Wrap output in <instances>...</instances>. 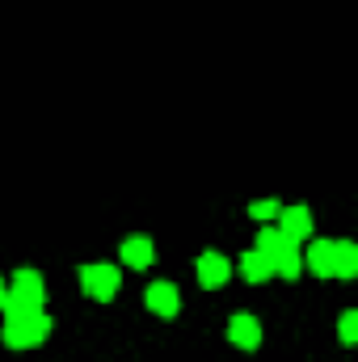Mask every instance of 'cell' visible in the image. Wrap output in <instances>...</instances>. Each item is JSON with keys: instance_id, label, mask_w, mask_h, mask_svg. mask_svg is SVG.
<instances>
[{"instance_id": "obj_1", "label": "cell", "mask_w": 358, "mask_h": 362, "mask_svg": "<svg viewBox=\"0 0 358 362\" xmlns=\"http://www.w3.org/2000/svg\"><path fill=\"white\" fill-rule=\"evenodd\" d=\"M4 346L8 350H34L51 337V316L42 308H17V312H4V329H0Z\"/></svg>"}, {"instance_id": "obj_2", "label": "cell", "mask_w": 358, "mask_h": 362, "mask_svg": "<svg viewBox=\"0 0 358 362\" xmlns=\"http://www.w3.org/2000/svg\"><path fill=\"white\" fill-rule=\"evenodd\" d=\"M42 303H47V282H42V274L30 270V266L13 270V278H8V299H4V308H0V312H17V308H42Z\"/></svg>"}, {"instance_id": "obj_3", "label": "cell", "mask_w": 358, "mask_h": 362, "mask_svg": "<svg viewBox=\"0 0 358 362\" xmlns=\"http://www.w3.org/2000/svg\"><path fill=\"white\" fill-rule=\"evenodd\" d=\"M118 282H122V274H118V266H110V262L81 266V291L89 299H97V303H110L118 295Z\"/></svg>"}, {"instance_id": "obj_4", "label": "cell", "mask_w": 358, "mask_h": 362, "mask_svg": "<svg viewBox=\"0 0 358 362\" xmlns=\"http://www.w3.org/2000/svg\"><path fill=\"white\" fill-rule=\"evenodd\" d=\"M144 303H148V312L152 316H161V320H173L181 308V295L173 282H148V291H144Z\"/></svg>"}, {"instance_id": "obj_5", "label": "cell", "mask_w": 358, "mask_h": 362, "mask_svg": "<svg viewBox=\"0 0 358 362\" xmlns=\"http://www.w3.org/2000/svg\"><path fill=\"white\" fill-rule=\"evenodd\" d=\"M278 232H282L287 240L304 245V240L312 236V211H308L304 202H295V206H282V211H278Z\"/></svg>"}, {"instance_id": "obj_6", "label": "cell", "mask_w": 358, "mask_h": 362, "mask_svg": "<svg viewBox=\"0 0 358 362\" xmlns=\"http://www.w3.org/2000/svg\"><path fill=\"white\" fill-rule=\"evenodd\" d=\"M228 341H232L236 350H258V346H262V325H258V316H253V312H236V316L228 320Z\"/></svg>"}, {"instance_id": "obj_7", "label": "cell", "mask_w": 358, "mask_h": 362, "mask_svg": "<svg viewBox=\"0 0 358 362\" xmlns=\"http://www.w3.org/2000/svg\"><path fill=\"white\" fill-rule=\"evenodd\" d=\"M228 278H232V262H228L224 253L207 249V253L198 257V282H202L207 291H219V286H224Z\"/></svg>"}, {"instance_id": "obj_8", "label": "cell", "mask_w": 358, "mask_h": 362, "mask_svg": "<svg viewBox=\"0 0 358 362\" xmlns=\"http://www.w3.org/2000/svg\"><path fill=\"white\" fill-rule=\"evenodd\" d=\"M118 257H122V266H131V270H148V266L156 262V245L135 232V236H127V240L118 245Z\"/></svg>"}, {"instance_id": "obj_9", "label": "cell", "mask_w": 358, "mask_h": 362, "mask_svg": "<svg viewBox=\"0 0 358 362\" xmlns=\"http://www.w3.org/2000/svg\"><path fill=\"white\" fill-rule=\"evenodd\" d=\"M304 253V270H312L316 278H333V253H337V240H312Z\"/></svg>"}, {"instance_id": "obj_10", "label": "cell", "mask_w": 358, "mask_h": 362, "mask_svg": "<svg viewBox=\"0 0 358 362\" xmlns=\"http://www.w3.org/2000/svg\"><path fill=\"white\" fill-rule=\"evenodd\" d=\"M274 274H278V278H287V282H295V278L304 274V253H299V245H295V240H287V245L274 253Z\"/></svg>"}, {"instance_id": "obj_11", "label": "cell", "mask_w": 358, "mask_h": 362, "mask_svg": "<svg viewBox=\"0 0 358 362\" xmlns=\"http://www.w3.org/2000/svg\"><path fill=\"white\" fill-rule=\"evenodd\" d=\"M241 274H245V282H253V286H262V282H270L274 278V266H270V257H262V253H245L241 257Z\"/></svg>"}, {"instance_id": "obj_12", "label": "cell", "mask_w": 358, "mask_h": 362, "mask_svg": "<svg viewBox=\"0 0 358 362\" xmlns=\"http://www.w3.org/2000/svg\"><path fill=\"white\" fill-rule=\"evenodd\" d=\"M358 274V245L354 240H337L333 253V278H354Z\"/></svg>"}, {"instance_id": "obj_13", "label": "cell", "mask_w": 358, "mask_h": 362, "mask_svg": "<svg viewBox=\"0 0 358 362\" xmlns=\"http://www.w3.org/2000/svg\"><path fill=\"white\" fill-rule=\"evenodd\" d=\"M287 245V236L278 232V228H270V223H262L258 228V240H253V253H262V257H270V266H274V253Z\"/></svg>"}, {"instance_id": "obj_14", "label": "cell", "mask_w": 358, "mask_h": 362, "mask_svg": "<svg viewBox=\"0 0 358 362\" xmlns=\"http://www.w3.org/2000/svg\"><path fill=\"white\" fill-rule=\"evenodd\" d=\"M278 211H282V202H278V198H258V202H249V215H253L258 223L278 219Z\"/></svg>"}, {"instance_id": "obj_15", "label": "cell", "mask_w": 358, "mask_h": 362, "mask_svg": "<svg viewBox=\"0 0 358 362\" xmlns=\"http://www.w3.org/2000/svg\"><path fill=\"white\" fill-rule=\"evenodd\" d=\"M337 337L346 341V346H354L358 341V312L350 308V312H342V320H337Z\"/></svg>"}, {"instance_id": "obj_16", "label": "cell", "mask_w": 358, "mask_h": 362, "mask_svg": "<svg viewBox=\"0 0 358 362\" xmlns=\"http://www.w3.org/2000/svg\"><path fill=\"white\" fill-rule=\"evenodd\" d=\"M4 299H8V282L0 278V308H4Z\"/></svg>"}]
</instances>
